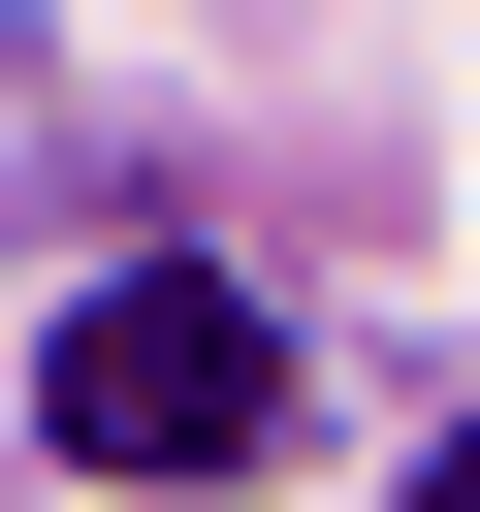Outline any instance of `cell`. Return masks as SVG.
<instances>
[{
  "instance_id": "7a4b0ae2",
  "label": "cell",
  "mask_w": 480,
  "mask_h": 512,
  "mask_svg": "<svg viewBox=\"0 0 480 512\" xmlns=\"http://www.w3.org/2000/svg\"><path fill=\"white\" fill-rule=\"evenodd\" d=\"M416 512H480V416H448V448H416Z\"/></svg>"
},
{
  "instance_id": "6da1fadb",
  "label": "cell",
  "mask_w": 480,
  "mask_h": 512,
  "mask_svg": "<svg viewBox=\"0 0 480 512\" xmlns=\"http://www.w3.org/2000/svg\"><path fill=\"white\" fill-rule=\"evenodd\" d=\"M32 416H64V480H256V448H288V352H256V288L128 256V288H64Z\"/></svg>"
}]
</instances>
